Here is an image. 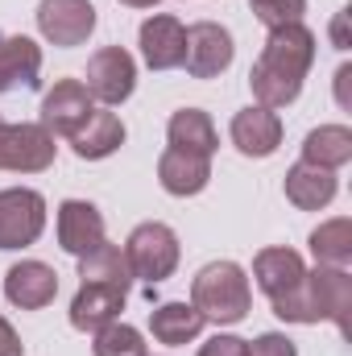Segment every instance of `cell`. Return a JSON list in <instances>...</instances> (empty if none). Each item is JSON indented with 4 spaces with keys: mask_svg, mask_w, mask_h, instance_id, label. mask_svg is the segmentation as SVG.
<instances>
[{
    "mask_svg": "<svg viewBox=\"0 0 352 356\" xmlns=\"http://www.w3.org/2000/svg\"><path fill=\"white\" fill-rule=\"evenodd\" d=\"M311 63H315V33L303 21L269 29L262 58L249 71V88L257 95V104L269 108V112L294 104L298 91H303L307 71H311Z\"/></svg>",
    "mask_w": 352,
    "mask_h": 356,
    "instance_id": "obj_1",
    "label": "cell"
},
{
    "mask_svg": "<svg viewBox=\"0 0 352 356\" xmlns=\"http://www.w3.org/2000/svg\"><path fill=\"white\" fill-rule=\"evenodd\" d=\"M191 307L203 315V323H241L253 307V290L249 277L237 261H211L195 273L191 282Z\"/></svg>",
    "mask_w": 352,
    "mask_h": 356,
    "instance_id": "obj_2",
    "label": "cell"
},
{
    "mask_svg": "<svg viewBox=\"0 0 352 356\" xmlns=\"http://www.w3.org/2000/svg\"><path fill=\"white\" fill-rule=\"evenodd\" d=\"M125 257H129L133 277H141L145 286H158L178 269V236L158 220L141 224V228H133V236L125 245Z\"/></svg>",
    "mask_w": 352,
    "mask_h": 356,
    "instance_id": "obj_3",
    "label": "cell"
},
{
    "mask_svg": "<svg viewBox=\"0 0 352 356\" xmlns=\"http://www.w3.org/2000/svg\"><path fill=\"white\" fill-rule=\"evenodd\" d=\"M54 137L42 124H4L0 120V170L42 175L54 166Z\"/></svg>",
    "mask_w": 352,
    "mask_h": 356,
    "instance_id": "obj_4",
    "label": "cell"
},
{
    "mask_svg": "<svg viewBox=\"0 0 352 356\" xmlns=\"http://www.w3.org/2000/svg\"><path fill=\"white\" fill-rule=\"evenodd\" d=\"M46 228V199L29 186L0 191V249H25Z\"/></svg>",
    "mask_w": 352,
    "mask_h": 356,
    "instance_id": "obj_5",
    "label": "cell"
},
{
    "mask_svg": "<svg viewBox=\"0 0 352 356\" xmlns=\"http://www.w3.org/2000/svg\"><path fill=\"white\" fill-rule=\"evenodd\" d=\"M232 33L216 21H199L186 29V54H182V67L191 79H216L232 67Z\"/></svg>",
    "mask_w": 352,
    "mask_h": 356,
    "instance_id": "obj_6",
    "label": "cell"
},
{
    "mask_svg": "<svg viewBox=\"0 0 352 356\" xmlns=\"http://www.w3.org/2000/svg\"><path fill=\"white\" fill-rule=\"evenodd\" d=\"M38 29L46 42L71 50L83 46L95 29V4L91 0H42L38 4Z\"/></svg>",
    "mask_w": 352,
    "mask_h": 356,
    "instance_id": "obj_7",
    "label": "cell"
},
{
    "mask_svg": "<svg viewBox=\"0 0 352 356\" xmlns=\"http://www.w3.org/2000/svg\"><path fill=\"white\" fill-rule=\"evenodd\" d=\"M88 95L91 99H99V104H125L133 88H137V67H133V58H129V50H120V46H104L99 54H91L88 63Z\"/></svg>",
    "mask_w": 352,
    "mask_h": 356,
    "instance_id": "obj_8",
    "label": "cell"
},
{
    "mask_svg": "<svg viewBox=\"0 0 352 356\" xmlns=\"http://www.w3.org/2000/svg\"><path fill=\"white\" fill-rule=\"evenodd\" d=\"M307 307H311V323L332 319V323L349 336L352 277L336 266H319L315 273H307Z\"/></svg>",
    "mask_w": 352,
    "mask_h": 356,
    "instance_id": "obj_9",
    "label": "cell"
},
{
    "mask_svg": "<svg viewBox=\"0 0 352 356\" xmlns=\"http://www.w3.org/2000/svg\"><path fill=\"white\" fill-rule=\"evenodd\" d=\"M91 112H95L91 95L79 79H58L54 88L42 95V129L50 137H75L88 124Z\"/></svg>",
    "mask_w": 352,
    "mask_h": 356,
    "instance_id": "obj_10",
    "label": "cell"
},
{
    "mask_svg": "<svg viewBox=\"0 0 352 356\" xmlns=\"http://www.w3.org/2000/svg\"><path fill=\"white\" fill-rule=\"evenodd\" d=\"M58 294V273L42 261H17L4 273V298L21 311H42Z\"/></svg>",
    "mask_w": 352,
    "mask_h": 356,
    "instance_id": "obj_11",
    "label": "cell"
},
{
    "mask_svg": "<svg viewBox=\"0 0 352 356\" xmlns=\"http://www.w3.org/2000/svg\"><path fill=\"white\" fill-rule=\"evenodd\" d=\"M42 75V50L25 33H0V95L21 88H38Z\"/></svg>",
    "mask_w": 352,
    "mask_h": 356,
    "instance_id": "obj_12",
    "label": "cell"
},
{
    "mask_svg": "<svg viewBox=\"0 0 352 356\" xmlns=\"http://www.w3.org/2000/svg\"><path fill=\"white\" fill-rule=\"evenodd\" d=\"M104 241V216L88 199H67L58 207V245L71 257H88L91 249Z\"/></svg>",
    "mask_w": 352,
    "mask_h": 356,
    "instance_id": "obj_13",
    "label": "cell"
},
{
    "mask_svg": "<svg viewBox=\"0 0 352 356\" xmlns=\"http://www.w3.org/2000/svg\"><path fill=\"white\" fill-rule=\"evenodd\" d=\"M182 54H186V29L175 17H150L141 25V58L150 71H175L182 67Z\"/></svg>",
    "mask_w": 352,
    "mask_h": 356,
    "instance_id": "obj_14",
    "label": "cell"
},
{
    "mask_svg": "<svg viewBox=\"0 0 352 356\" xmlns=\"http://www.w3.org/2000/svg\"><path fill=\"white\" fill-rule=\"evenodd\" d=\"M232 145L245 154V158H269L278 145H282V120L269 112V108H245L232 116Z\"/></svg>",
    "mask_w": 352,
    "mask_h": 356,
    "instance_id": "obj_15",
    "label": "cell"
},
{
    "mask_svg": "<svg viewBox=\"0 0 352 356\" xmlns=\"http://www.w3.org/2000/svg\"><path fill=\"white\" fill-rule=\"evenodd\" d=\"M120 311H125V290L99 286V282H83L75 302H71V327L75 332H99V327L116 323Z\"/></svg>",
    "mask_w": 352,
    "mask_h": 356,
    "instance_id": "obj_16",
    "label": "cell"
},
{
    "mask_svg": "<svg viewBox=\"0 0 352 356\" xmlns=\"http://www.w3.org/2000/svg\"><path fill=\"white\" fill-rule=\"evenodd\" d=\"M253 277L269 294V302H278L290 290H298V282L307 277V266H303V257L294 249H262L253 257Z\"/></svg>",
    "mask_w": 352,
    "mask_h": 356,
    "instance_id": "obj_17",
    "label": "cell"
},
{
    "mask_svg": "<svg viewBox=\"0 0 352 356\" xmlns=\"http://www.w3.org/2000/svg\"><path fill=\"white\" fill-rule=\"evenodd\" d=\"M158 178L178 199L199 195L207 186V178H211V158H199V154H186V149H166L158 158Z\"/></svg>",
    "mask_w": 352,
    "mask_h": 356,
    "instance_id": "obj_18",
    "label": "cell"
},
{
    "mask_svg": "<svg viewBox=\"0 0 352 356\" xmlns=\"http://www.w3.org/2000/svg\"><path fill=\"white\" fill-rule=\"evenodd\" d=\"M286 199L303 211H319L336 199V170H323V166H311V162H298L286 170Z\"/></svg>",
    "mask_w": 352,
    "mask_h": 356,
    "instance_id": "obj_19",
    "label": "cell"
},
{
    "mask_svg": "<svg viewBox=\"0 0 352 356\" xmlns=\"http://www.w3.org/2000/svg\"><path fill=\"white\" fill-rule=\"evenodd\" d=\"M71 145L83 162H99V158H108L125 145V124H120L116 112H91L88 124L71 137Z\"/></svg>",
    "mask_w": 352,
    "mask_h": 356,
    "instance_id": "obj_20",
    "label": "cell"
},
{
    "mask_svg": "<svg viewBox=\"0 0 352 356\" xmlns=\"http://www.w3.org/2000/svg\"><path fill=\"white\" fill-rule=\"evenodd\" d=\"M150 332H154L158 344L178 348V344H191L203 332V315L191 302H162V307L150 311Z\"/></svg>",
    "mask_w": 352,
    "mask_h": 356,
    "instance_id": "obj_21",
    "label": "cell"
},
{
    "mask_svg": "<svg viewBox=\"0 0 352 356\" xmlns=\"http://www.w3.org/2000/svg\"><path fill=\"white\" fill-rule=\"evenodd\" d=\"M166 133H170V149H186V154H199V158H211L216 145H220L211 116L199 112V108H182V112H175Z\"/></svg>",
    "mask_w": 352,
    "mask_h": 356,
    "instance_id": "obj_22",
    "label": "cell"
},
{
    "mask_svg": "<svg viewBox=\"0 0 352 356\" xmlns=\"http://www.w3.org/2000/svg\"><path fill=\"white\" fill-rule=\"evenodd\" d=\"M79 277L83 282H99V286H116L125 294L133 286V269H129L125 249L120 245H108V241H99L88 257H79Z\"/></svg>",
    "mask_w": 352,
    "mask_h": 356,
    "instance_id": "obj_23",
    "label": "cell"
},
{
    "mask_svg": "<svg viewBox=\"0 0 352 356\" xmlns=\"http://www.w3.org/2000/svg\"><path fill=\"white\" fill-rule=\"evenodd\" d=\"M303 162L323 166V170H340L352 162V133L344 124H323L315 133H307L303 141Z\"/></svg>",
    "mask_w": 352,
    "mask_h": 356,
    "instance_id": "obj_24",
    "label": "cell"
},
{
    "mask_svg": "<svg viewBox=\"0 0 352 356\" xmlns=\"http://www.w3.org/2000/svg\"><path fill=\"white\" fill-rule=\"evenodd\" d=\"M311 253L319 266H336L344 269L352 261V220H328L311 232Z\"/></svg>",
    "mask_w": 352,
    "mask_h": 356,
    "instance_id": "obj_25",
    "label": "cell"
},
{
    "mask_svg": "<svg viewBox=\"0 0 352 356\" xmlns=\"http://www.w3.org/2000/svg\"><path fill=\"white\" fill-rule=\"evenodd\" d=\"M95 356H150L145 340L129 323H108L95 332Z\"/></svg>",
    "mask_w": 352,
    "mask_h": 356,
    "instance_id": "obj_26",
    "label": "cell"
},
{
    "mask_svg": "<svg viewBox=\"0 0 352 356\" xmlns=\"http://www.w3.org/2000/svg\"><path fill=\"white\" fill-rule=\"evenodd\" d=\"M249 8L265 29H278V25H298L307 13V0H249Z\"/></svg>",
    "mask_w": 352,
    "mask_h": 356,
    "instance_id": "obj_27",
    "label": "cell"
},
{
    "mask_svg": "<svg viewBox=\"0 0 352 356\" xmlns=\"http://www.w3.org/2000/svg\"><path fill=\"white\" fill-rule=\"evenodd\" d=\"M249 356H298V348H294V340H286L278 332H265L249 344Z\"/></svg>",
    "mask_w": 352,
    "mask_h": 356,
    "instance_id": "obj_28",
    "label": "cell"
},
{
    "mask_svg": "<svg viewBox=\"0 0 352 356\" xmlns=\"http://www.w3.org/2000/svg\"><path fill=\"white\" fill-rule=\"evenodd\" d=\"M199 356H249V344L237 340V336H216L199 348Z\"/></svg>",
    "mask_w": 352,
    "mask_h": 356,
    "instance_id": "obj_29",
    "label": "cell"
},
{
    "mask_svg": "<svg viewBox=\"0 0 352 356\" xmlns=\"http://www.w3.org/2000/svg\"><path fill=\"white\" fill-rule=\"evenodd\" d=\"M0 356H25L21 348V340H17V332H13V323L0 315Z\"/></svg>",
    "mask_w": 352,
    "mask_h": 356,
    "instance_id": "obj_30",
    "label": "cell"
},
{
    "mask_svg": "<svg viewBox=\"0 0 352 356\" xmlns=\"http://www.w3.org/2000/svg\"><path fill=\"white\" fill-rule=\"evenodd\" d=\"M120 4H129V8H154L158 0H120Z\"/></svg>",
    "mask_w": 352,
    "mask_h": 356,
    "instance_id": "obj_31",
    "label": "cell"
}]
</instances>
